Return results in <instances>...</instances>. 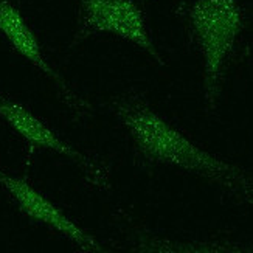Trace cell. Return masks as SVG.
Here are the masks:
<instances>
[{
    "label": "cell",
    "mask_w": 253,
    "mask_h": 253,
    "mask_svg": "<svg viewBox=\"0 0 253 253\" xmlns=\"http://www.w3.org/2000/svg\"><path fill=\"white\" fill-rule=\"evenodd\" d=\"M107 109L126 134L137 168H172L210 185L236 205L253 208V169L196 143L163 117L146 93L129 87L107 100Z\"/></svg>",
    "instance_id": "cell-1"
},
{
    "label": "cell",
    "mask_w": 253,
    "mask_h": 253,
    "mask_svg": "<svg viewBox=\"0 0 253 253\" xmlns=\"http://www.w3.org/2000/svg\"><path fill=\"white\" fill-rule=\"evenodd\" d=\"M174 16L199 58L204 111L214 117L228 78L250 56V14L243 0H179Z\"/></svg>",
    "instance_id": "cell-2"
},
{
    "label": "cell",
    "mask_w": 253,
    "mask_h": 253,
    "mask_svg": "<svg viewBox=\"0 0 253 253\" xmlns=\"http://www.w3.org/2000/svg\"><path fill=\"white\" fill-rule=\"evenodd\" d=\"M0 35L16 53L54 85L61 103L69 109L73 118H87L93 114L92 104L67 83L43 54L41 43L19 8V0H0Z\"/></svg>",
    "instance_id": "cell-5"
},
{
    "label": "cell",
    "mask_w": 253,
    "mask_h": 253,
    "mask_svg": "<svg viewBox=\"0 0 253 253\" xmlns=\"http://www.w3.org/2000/svg\"><path fill=\"white\" fill-rule=\"evenodd\" d=\"M151 0H76L78 17L69 48H75L93 36L107 35L123 39L149 59L165 67L167 62L154 41L146 6Z\"/></svg>",
    "instance_id": "cell-3"
},
{
    "label": "cell",
    "mask_w": 253,
    "mask_h": 253,
    "mask_svg": "<svg viewBox=\"0 0 253 253\" xmlns=\"http://www.w3.org/2000/svg\"><path fill=\"white\" fill-rule=\"evenodd\" d=\"M250 24H252V36H253V11H252V14H250Z\"/></svg>",
    "instance_id": "cell-7"
},
{
    "label": "cell",
    "mask_w": 253,
    "mask_h": 253,
    "mask_svg": "<svg viewBox=\"0 0 253 253\" xmlns=\"http://www.w3.org/2000/svg\"><path fill=\"white\" fill-rule=\"evenodd\" d=\"M0 120L25 141L28 159L36 151H51L70 160L81 171L83 180L90 188L98 191L111 188L112 168L104 157L70 145L45 120L3 90H0Z\"/></svg>",
    "instance_id": "cell-4"
},
{
    "label": "cell",
    "mask_w": 253,
    "mask_h": 253,
    "mask_svg": "<svg viewBox=\"0 0 253 253\" xmlns=\"http://www.w3.org/2000/svg\"><path fill=\"white\" fill-rule=\"evenodd\" d=\"M0 190L9 197V201L14 202L19 211L67 238L80 250L104 252V247L98 243L93 235L76 224L27 177L14 174L2 165H0Z\"/></svg>",
    "instance_id": "cell-6"
}]
</instances>
